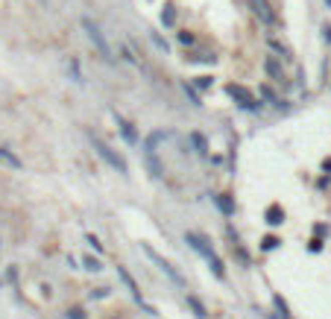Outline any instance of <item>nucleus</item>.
<instances>
[{
  "instance_id": "nucleus-11",
  "label": "nucleus",
  "mask_w": 331,
  "mask_h": 319,
  "mask_svg": "<svg viewBox=\"0 0 331 319\" xmlns=\"http://www.w3.org/2000/svg\"><path fill=\"white\" fill-rule=\"evenodd\" d=\"M188 304H191V307H193V313H196V316H199V319H205V316H208V310H205V304L199 302L196 296H191V293H188Z\"/></svg>"
},
{
  "instance_id": "nucleus-10",
  "label": "nucleus",
  "mask_w": 331,
  "mask_h": 319,
  "mask_svg": "<svg viewBox=\"0 0 331 319\" xmlns=\"http://www.w3.org/2000/svg\"><path fill=\"white\" fill-rule=\"evenodd\" d=\"M267 223H270V226H281V223H284V211H281L279 205H273V208L267 211Z\"/></svg>"
},
{
  "instance_id": "nucleus-23",
  "label": "nucleus",
  "mask_w": 331,
  "mask_h": 319,
  "mask_svg": "<svg viewBox=\"0 0 331 319\" xmlns=\"http://www.w3.org/2000/svg\"><path fill=\"white\" fill-rule=\"evenodd\" d=\"M322 38H325V41L331 44V27H325V30H322Z\"/></svg>"
},
{
  "instance_id": "nucleus-14",
  "label": "nucleus",
  "mask_w": 331,
  "mask_h": 319,
  "mask_svg": "<svg viewBox=\"0 0 331 319\" xmlns=\"http://www.w3.org/2000/svg\"><path fill=\"white\" fill-rule=\"evenodd\" d=\"M191 141H193V147H196L199 155H205V152H208V144H205V138H202L199 132H191Z\"/></svg>"
},
{
  "instance_id": "nucleus-22",
  "label": "nucleus",
  "mask_w": 331,
  "mask_h": 319,
  "mask_svg": "<svg viewBox=\"0 0 331 319\" xmlns=\"http://www.w3.org/2000/svg\"><path fill=\"white\" fill-rule=\"evenodd\" d=\"M196 85H199V88H208L211 79H208V76H199V82H196Z\"/></svg>"
},
{
  "instance_id": "nucleus-2",
  "label": "nucleus",
  "mask_w": 331,
  "mask_h": 319,
  "mask_svg": "<svg viewBox=\"0 0 331 319\" xmlns=\"http://www.w3.org/2000/svg\"><path fill=\"white\" fill-rule=\"evenodd\" d=\"M141 249H144V255H147V258H150V261H153V264H156V267L161 269V272H164V275H167V278H170L176 287H185V278H182V272H179V269H176L170 261H164V258H161V255H158L156 249L150 246V243H141Z\"/></svg>"
},
{
  "instance_id": "nucleus-5",
  "label": "nucleus",
  "mask_w": 331,
  "mask_h": 319,
  "mask_svg": "<svg viewBox=\"0 0 331 319\" xmlns=\"http://www.w3.org/2000/svg\"><path fill=\"white\" fill-rule=\"evenodd\" d=\"M229 94H232V97H235V100L241 102V105H244V109H255V94H252V91H249V88H244V85H229L226 88Z\"/></svg>"
},
{
  "instance_id": "nucleus-21",
  "label": "nucleus",
  "mask_w": 331,
  "mask_h": 319,
  "mask_svg": "<svg viewBox=\"0 0 331 319\" xmlns=\"http://www.w3.org/2000/svg\"><path fill=\"white\" fill-rule=\"evenodd\" d=\"M276 246H279V240H276V237H267V240H264V249H276Z\"/></svg>"
},
{
  "instance_id": "nucleus-16",
  "label": "nucleus",
  "mask_w": 331,
  "mask_h": 319,
  "mask_svg": "<svg viewBox=\"0 0 331 319\" xmlns=\"http://www.w3.org/2000/svg\"><path fill=\"white\" fill-rule=\"evenodd\" d=\"M161 24H167V27H173V24H176L173 6H164V12H161Z\"/></svg>"
},
{
  "instance_id": "nucleus-24",
  "label": "nucleus",
  "mask_w": 331,
  "mask_h": 319,
  "mask_svg": "<svg viewBox=\"0 0 331 319\" xmlns=\"http://www.w3.org/2000/svg\"><path fill=\"white\" fill-rule=\"evenodd\" d=\"M325 3H328V6H331V0H325Z\"/></svg>"
},
{
  "instance_id": "nucleus-12",
  "label": "nucleus",
  "mask_w": 331,
  "mask_h": 319,
  "mask_svg": "<svg viewBox=\"0 0 331 319\" xmlns=\"http://www.w3.org/2000/svg\"><path fill=\"white\" fill-rule=\"evenodd\" d=\"M214 202H217V208H220L223 214H235V202L229 199V196H223V193H220V196H214Z\"/></svg>"
},
{
  "instance_id": "nucleus-4",
  "label": "nucleus",
  "mask_w": 331,
  "mask_h": 319,
  "mask_svg": "<svg viewBox=\"0 0 331 319\" xmlns=\"http://www.w3.org/2000/svg\"><path fill=\"white\" fill-rule=\"evenodd\" d=\"M118 275H121V281H123V284L129 287V293H132V299H135V302H141V304H144V307H147V313H156V310H153L150 304L144 302V296H141V287L135 284V278L129 275V269H126V267H121V264H118Z\"/></svg>"
},
{
  "instance_id": "nucleus-9",
  "label": "nucleus",
  "mask_w": 331,
  "mask_h": 319,
  "mask_svg": "<svg viewBox=\"0 0 331 319\" xmlns=\"http://www.w3.org/2000/svg\"><path fill=\"white\" fill-rule=\"evenodd\" d=\"M164 138H167L164 132H153L150 135V138H147V155H156V147L164 141Z\"/></svg>"
},
{
  "instance_id": "nucleus-13",
  "label": "nucleus",
  "mask_w": 331,
  "mask_h": 319,
  "mask_svg": "<svg viewBox=\"0 0 331 319\" xmlns=\"http://www.w3.org/2000/svg\"><path fill=\"white\" fill-rule=\"evenodd\" d=\"M208 264H211V269H214V275H217V278H226V269H223V261L217 258V252L208 258Z\"/></svg>"
},
{
  "instance_id": "nucleus-19",
  "label": "nucleus",
  "mask_w": 331,
  "mask_h": 319,
  "mask_svg": "<svg viewBox=\"0 0 331 319\" xmlns=\"http://www.w3.org/2000/svg\"><path fill=\"white\" fill-rule=\"evenodd\" d=\"M68 319H85V310H82V307H70Z\"/></svg>"
},
{
  "instance_id": "nucleus-3",
  "label": "nucleus",
  "mask_w": 331,
  "mask_h": 319,
  "mask_svg": "<svg viewBox=\"0 0 331 319\" xmlns=\"http://www.w3.org/2000/svg\"><path fill=\"white\" fill-rule=\"evenodd\" d=\"M82 30H85V35L91 38V44L97 47V53L103 56L105 62H112L115 56H112V47H108V41L103 38V33H100V27H97V24H94L91 18H82Z\"/></svg>"
},
{
  "instance_id": "nucleus-20",
  "label": "nucleus",
  "mask_w": 331,
  "mask_h": 319,
  "mask_svg": "<svg viewBox=\"0 0 331 319\" xmlns=\"http://www.w3.org/2000/svg\"><path fill=\"white\" fill-rule=\"evenodd\" d=\"M85 240H88V243H91V246H94V249H97V252H103V243H100V240H97V237H94V235H88Z\"/></svg>"
},
{
  "instance_id": "nucleus-17",
  "label": "nucleus",
  "mask_w": 331,
  "mask_h": 319,
  "mask_svg": "<svg viewBox=\"0 0 331 319\" xmlns=\"http://www.w3.org/2000/svg\"><path fill=\"white\" fill-rule=\"evenodd\" d=\"M85 269H91V272H100V269H103V264H100L97 258H85Z\"/></svg>"
},
{
  "instance_id": "nucleus-18",
  "label": "nucleus",
  "mask_w": 331,
  "mask_h": 319,
  "mask_svg": "<svg viewBox=\"0 0 331 319\" xmlns=\"http://www.w3.org/2000/svg\"><path fill=\"white\" fill-rule=\"evenodd\" d=\"M267 73H270V76H281V67L276 65L273 59H267Z\"/></svg>"
},
{
  "instance_id": "nucleus-15",
  "label": "nucleus",
  "mask_w": 331,
  "mask_h": 319,
  "mask_svg": "<svg viewBox=\"0 0 331 319\" xmlns=\"http://www.w3.org/2000/svg\"><path fill=\"white\" fill-rule=\"evenodd\" d=\"M252 6H255V12H258L264 21H273V15H270V9H267V3H264V0H252Z\"/></svg>"
},
{
  "instance_id": "nucleus-1",
  "label": "nucleus",
  "mask_w": 331,
  "mask_h": 319,
  "mask_svg": "<svg viewBox=\"0 0 331 319\" xmlns=\"http://www.w3.org/2000/svg\"><path fill=\"white\" fill-rule=\"evenodd\" d=\"M91 144H94V152H97V155L103 158L108 167H115L118 173H121V176H129V164H126V158H123L121 152L112 150V147L105 144L103 138H97V135H91Z\"/></svg>"
},
{
  "instance_id": "nucleus-7",
  "label": "nucleus",
  "mask_w": 331,
  "mask_h": 319,
  "mask_svg": "<svg viewBox=\"0 0 331 319\" xmlns=\"http://www.w3.org/2000/svg\"><path fill=\"white\" fill-rule=\"evenodd\" d=\"M115 120H118V126H121V132H123V138L129 141V144H138V132H135V126L129 123L126 118H121L118 112H115Z\"/></svg>"
},
{
  "instance_id": "nucleus-6",
  "label": "nucleus",
  "mask_w": 331,
  "mask_h": 319,
  "mask_svg": "<svg viewBox=\"0 0 331 319\" xmlns=\"http://www.w3.org/2000/svg\"><path fill=\"white\" fill-rule=\"evenodd\" d=\"M185 240H188V243H191V246H193V249H196L199 255H205V258H211V255H214L211 243H208V240H205L202 235H196V232H188V235H185Z\"/></svg>"
},
{
  "instance_id": "nucleus-8",
  "label": "nucleus",
  "mask_w": 331,
  "mask_h": 319,
  "mask_svg": "<svg viewBox=\"0 0 331 319\" xmlns=\"http://www.w3.org/2000/svg\"><path fill=\"white\" fill-rule=\"evenodd\" d=\"M0 161H3V164H9L12 170H21V167H24V161H21V158H18V155L9 150V147H0Z\"/></svg>"
}]
</instances>
